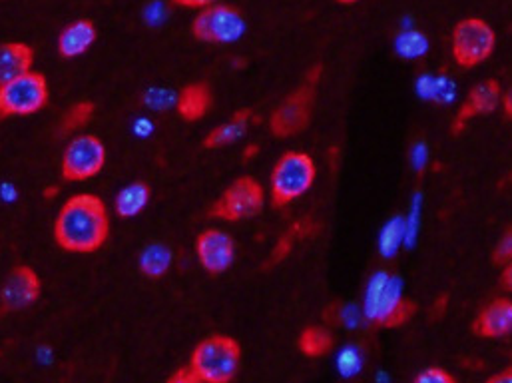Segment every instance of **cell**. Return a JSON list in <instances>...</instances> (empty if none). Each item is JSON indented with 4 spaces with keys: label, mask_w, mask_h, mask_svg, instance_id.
Masks as SVG:
<instances>
[{
    "label": "cell",
    "mask_w": 512,
    "mask_h": 383,
    "mask_svg": "<svg viewBox=\"0 0 512 383\" xmlns=\"http://www.w3.org/2000/svg\"><path fill=\"white\" fill-rule=\"evenodd\" d=\"M150 200H152V188L146 182L138 180L118 192L114 208L120 218H136L146 210Z\"/></svg>",
    "instance_id": "ffe728a7"
},
{
    "label": "cell",
    "mask_w": 512,
    "mask_h": 383,
    "mask_svg": "<svg viewBox=\"0 0 512 383\" xmlns=\"http://www.w3.org/2000/svg\"><path fill=\"white\" fill-rule=\"evenodd\" d=\"M473 334L485 340H499L512 334V300L497 298L487 304L473 322Z\"/></svg>",
    "instance_id": "4fadbf2b"
},
{
    "label": "cell",
    "mask_w": 512,
    "mask_h": 383,
    "mask_svg": "<svg viewBox=\"0 0 512 383\" xmlns=\"http://www.w3.org/2000/svg\"><path fill=\"white\" fill-rule=\"evenodd\" d=\"M108 160L106 144L94 134H82L68 142L60 160L64 182H86L98 176Z\"/></svg>",
    "instance_id": "ba28073f"
},
{
    "label": "cell",
    "mask_w": 512,
    "mask_h": 383,
    "mask_svg": "<svg viewBox=\"0 0 512 383\" xmlns=\"http://www.w3.org/2000/svg\"><path fill=\"white\" fill-rule=\"evenodd\" d=\"M242 366V346L226 334H214L202 340L190 358V368L200 383L232 382Z\"/></svg>",
    "instance_id": "7a4b0ae2"
},
{
    "label": "cell",
    "mask_w": 512,
    "mask_h": 383,
    "mask_svg": "<svg viewBox=\"0 0 512 383\" xmlns=\"http://www.w3.org/2000/svg\"><path fill=\"white\" fill-rule=\"evenodd\" d=\"M216 2H220V0H172V4L182 6V8H206Z\"/></svg>",
    "instance_id": "1f68e13d"
},
{
    "label": "cell",
    "mask_w": 512,
    "mask_h": 383,
    "mask_svg": "<svg viewBox=\"0 0 512 383\" xmlns=\"http://www.w3.org/2000/svg\"><path fill=\"white\" fill-rule=\"evenodd\" d=\"M337 2H341V4H355V2H359V0H337Z\"/></svg>",
    "instance_id": "8d00e7d4"
},
{
    "label": "cell",
    "mask_w": 512,
    "mask_h": 383,
    "mask_svg": "<svg viewBox=\"0 0 512 383\" xmlns=\"http://www.w3.org/2000/svg\"><path fill=\"white\" fill-rule=\"evenodd\" d=\"M397 50L401 56H407V58L421 56L427 50V38L417 30L403 32L397 40Z\"/></svg>",
    "instance_id": "484cf974"
},
{
    "label": "cell",
    "mask_w": 512,
    "mask_h": 383,
    "mask_svg": "<svg viewBox=\"0 0 512 383\" xmlns=\"http://www.w3.org/2000/svg\"><path fill=\"white\" fill-rule=\"evenodd\" d=\"M401 296V280L395 276H389L387 272H379L371 278L365 298V316L369 320H377L381 314H385L395 302H399Z\"/></svg>",
    "instance_id": "5bb4252c"
},
{
    "label": "cell",
    "mask_w": 512,
    "mask_h": 383,
    "mask_svg": "<svg viewBox=\"0 0 512 383\" xmlns=\"http://www.w3.org/2000/svg\"><path fill=\"white\" fill-rule=\"evenodd\" d=\"M405 232H407V220L405 218H395L387 224L383 236H381V252L385 256L395 254V250L405 242Z\"/></svg>",
    "instance_id": "d4e9b609"
},
{
    "label": "cell",
    "mask_w": 512,
    "mask_h": 383,
    "mask_svg": "<svg viewBox=\"0 0 512 383\" xmlns=\"http://www.w3.org/2000/svg\"><path fill=\"white\" fill-rule=\"evenodd\" d=\"M254 118V112L250 108H242L238 112H234V116L230 120H226L224 124L216 126L202 142V146L206 150H220L226 148L234 142H238L250 128V122Z\"/></svg>",
    "instance_id": "ac0fdd59"
},
{
    "label": "cell",
    "mask_w": 512,
    "mask_h": 383,
    "mask_svg": "<svg viewBox=\"0 0 512 383\" xmlns=\"http://www.w3.org/2000/svg\"><path fill=\"white\" fill-rule=\"evenodd\" d=\"M297 346H299V352L305 358H323L325 354H329L333 350L335 340H333L329 330L319 328V326H311V328H305L299 334Z\"/></svg>",
    "instance_id": "7402d4cb"
},
{
    "label": "cell",
    "mask_w": 512,
    "mask_h": 383,
    "mask_svg": "<svg viewBox=\"0 0 512 383\" xmlns=\"http://www.w3.org/2000/svg\"><path fill=\"white\" fill-rule=\"evenodd\" d=\"M449 302V296H441V298H437L435 302H433V306H431V320H441L443 316H445V312H447V304Z\"/></svg>",
    "instance_id": "4dcf8cb0"
},
{
    "label": "cell",
    "mask_w": 512,
    "mask_h": 383,
    "mask_svg": "<svg viewBox=\"0 0 512 383\" xmlns=\"http://www.w3.org/2000/svg\"><path fill=\"white\" fill-rule=\"evenodd\" d=\"M257 150H259V148H257L256 144H254V146H250V148L244 152V158H246V160H250V156H254Z\"/></svg>",
    "instance_id": "d590c367"
},
{
    "label": "cell",
    "mask_w": 512,
    "mask_h": 383,
    "mask_svg": "<svg viewBox=\"0 0 512 383\" xmlns=\"http://www.w3.org/2000/svg\"><path fill=\"white\" fill-rule=\"evenodd\" d=\"M503 108H505V114H507V118L512 120V86L503 94Z\"/></svg>",
    "instance_id": "e575fe53"
},
{
    "label": "cell",
    "mask_w": 512,
    "mask_h": 383,
    "mask_svg": "<svg viewBox=\"0 0 512 383\" xmlns=\"http://www.w3.org/2000/svg\"><path fill=\"white\" fill-rule=\"evenodd\" d=\"M415 382H423V383H455L457 382V378L453 376V374H449L447 370H443V368H435V366H431V368H427V370H423L417 378H415Z\"/></svg>",
    "instance_id": "83f0119b"
},
{
    "label": "cell",
    "mask_w": 512,
    "mask_h": 383,
    "mask_svg": "<svg viewBox=\"0 0 512 383\" xmlns=\"http://www.w3.org/2000/svg\"><path fill=\"white\" fill-rule=\"evenodd\" d=\"M172 260H174V256H172L170 248H166L164 244H152L140 254L138 266L146 278L156 280V278H162L168 274Z\"/></svg>",
    "instance_id": "44dd1931"
},
{
    "label": "cell",
    "mask_w": 512,
    "mask_h": 383,
    "mask_svg": "<svg viewBox=\"0 0 512 383\" xmlns=\"http://www.w3.org/2000/svg\"><path fill=\"white\" fill-rule=\"evenodd\" d=\"M96 114V104L92 100H80L76 104H72L66 114L62 116L56 134L58 136H68L74 134L78 130H82L86 124H90V120Z\"/></svg>",
    "instance_id": "603a6c76"
},
{
    "label": "cell",
    "mask_w": 512,
    "mask_h": 383,
    "mask_svg": "<svg viewBox=\"0 0 512 383\" xmlns=\"http://www.w3.org/2000/svg\"><path fill=\"white\" fill-rule=\"evenodd\" d=\"M497 46V34L489 22L477 16L461 20L453 30V58L461 68H475L491 54Z\"/></svg>",
    "instance_id": "9c48e42d"
},
{
    "label": "cell",
    "mask_w": 512,
    "mask_h": 383,
    "mask_svg": "<svg viewBox=\"0 0 512 383\" xmlns=\"http://www.w3.org/2000/svg\"><path fill=\"white\" fill-rule=\"evenodd\" d=\"M317 230H319V224L313 222V220H309V218H303V220L293 222V224L279 236V240L275 242V246H273V250H271L267 262L263 264V270H271V268H275L277 264H281V262L291 254V250L295 248V244H297L299 240L313 236Z\"/></svg>",
    "instance_id": "d6986e66"
},
{
    "label": "cell",
    "mask_w": 512,
    "mask_h": 383,
    "mask_svg": "<svg viewBox=\"0 0 512 383\" xmlns=\"http://www.w3.org/2000/svg\"><path fill=\"white\" fill-rule=\"evenodd\" d=\"M323 66L315 64L303 84L295 88L269 116V132L275 138H291L303 132L313 114V104H315V94H317V84L321 78Z\"/></svg>",
    "instance_id": "3957f363"
},
{
    "label": "cell",
    "mask_w": 512,
    "mask_h": 383,
    "mask_svg": "<svg viewBox=\"0 0 512 383\" xmlns=\"http://www.w3.org/2000/svg\"><path fill=\"white\" fill-rule=\"evenodd\" d=\"M339 370H341L345 376H349V374H353V372L359 370V360H357V356L353 354V350H347V352L339 358Z\"/></svg>",
    "instance_id": "f546056e"
},
{
    "label": "cell",
    "mask_w": 512,
    "mask_h": 383,
    "mask_svg": "<svg viewBox=\"0 0 512 383\" xmlns=\"http://www.w3.org/2000/svg\"><path fill=\"white\" fill-rule=\"evenodd\" d=\"M214 102V94L208 82H192L184 86L176 100V110L182 120L186 122H198L202 120Z\"/></svg>",
    "instance_id": "2e32d148"
},
{
    "label": "cell",
    "mask_w": 512,
    "mask_h": 383,
    "mask_svg": "<svg viewBox=\"0 0 512 383\" xmlns=\"http://www.w3.org/2000/svg\"><path fill=\"white\" fill-rule=\"evenodd\" d=\"M98 38V28L90 18H78L62 28L56 48L62 58L82 56L92 48Z\"/></svg>",
    "instance_id": "9a60e30c"
},
{
    "label": "cell",
    "mask_w": 512,
    "mask_h": 383,
    "mask_svg": "<svg viewBox=\"0 0 512 383\" xmlns=\"http://www.w3.org/2000/svg\"><path fill=\"white\" fill-rule=\"evenodd\" d=\"M317 166L305 152H285L273 166L269 178V194L273 208H285L301 198L313 186Z\"/></svg>",
    "instance_id": "277c9868"
},
{
    "label": "cell",
    "mask_w": 512,
    "mask_h": 383,
    "mask_svg": "<svg viewBox=\"0 0 512 383\" xmlns=\"http://www.w3.org/2000/svg\"><path fill=\"white\" fill-rule=\"evenodd\" d=\"M34 48L26 42H2L0 44V86L26 74L34 64Z\"/></svg>",
    "instance_id": "e0dca14e"
},
{
    "label": "cell",
    "mask_w": 512,
    "mask_h": 383,
    "mask_svg": "<svg viewBox=\"0 0 512 383\" xmlns=\"http://www.w3.org/2000/svg\"><path fill=\"white\" fill-rule=\"evenodd\" d=\"M501 286H503L507 292H512V260L509 264H505V270H503V274H501Z\"/></svg>",
    "instance_id": "d6a6232c"
},
{
    "label": "cell",
    "mask_w": 512,
    "mask_h": 383,
    "mask_svg": "<svg viewBox=\"0 0 512 383\" xmlns=\"http://www.w3.org/2000/svg\"><path fill=\"white\" fill-rule=\"evenodd\" d=\"M50 86L44 74L26 72L0 86V120L38 114L48 106Z\"/></svg>",
    "instance_id": "5b68a950"
},
{
    "label": "cell",
    "mask_w": 512,
    "mask_h": 383,
    "mask_svg": "<svg viewBox=\"0 0 512 383\" xmlns=\"http://www.w3.org/2000/svg\"><path fill=\"white\" fill-rule=\"evenodd\" d=\"M415 314H417V304L413 300L401 298L385 314H381L375 320V324L379 328H399V326H405Z\"/></svg>",
    "instance_id": "cb8c5ba5"
},
{
    "label": "cell",
    "mask_w": 512,
    "mask_h": 383,
    "mask_svg": "<svg viewBox=\"0 0 512 383\" xmlns=\"http://www.w3.org/2000/svg\"><path fill=\"white\" fill-rule=\"evenodd\" d=\"M42 296V280L38 272L26 264L14 266L0 286L2 314L22 312L34 306Z\"/></svg>",
    "instance_id": "30bf717a"
},
{
    "label": "cell",
    "mask_w": 512,
    "mask_h": 383,
    "mask_svg": "<svg viewBox=\"0 0 512 383\" xmlns=\"http://www.w3.org/2000/svg\"><path fill=\"white\" fill-rule=\"evenodd\" d=\"M54 242L70 254H94L110 238V214L102 198L94 194L70 196L56 220Z\"/></svg>",
    "instance_id": "6da1fadb"
},
{
    "label": "cell",
    "mask_w": 512,
    "mask_h": 383,
    "mask_svg": "<svg viewBox=\"0 0 512 383\" xmlns=\"http://www.w3.org/2000/svg\"><path fill=\"white\" fill-rule=\"evenodd\" d=\"M246 18L240 8L232 4H210L200 8L198 16L192 20V34L200 42L208 44H230L244 36Z\"/></svg>",
    "instance_id": "52a82bcc"
},
{
    "label": "cell",
    "mask_w": 512,
    "mask_h": 383,
    "mask_svg": "<svg viewBox=\"0 0 512 383\" xmlns=\"http://www.w3.org/2000/svg\"><path fill=\"white\" fill-rule=\"evenodd\" d=\"M196 256L210 276H222L236 262V242L224 230L208 228L196 240Z\"/></svg>",
    "instance_id": "8fae6325"
},
{
    "label": "cell",
    "mask_w": 512,
    "mask_h": 383,
    "mask_svg": "<svg viewBox=\"0 0 512 383\" xmlns=\"http://www.w3.org/2000/svg\"><path fill=\"white\" fill-rule=\"evenodd\" d=\"M501 98H503V92H501V84L497 80L491 78V80L477 84L453 120V126H451L453 134H461L463 128L473 118L493 114L497 110V106L501 104Z\"/></svg>",
    "instance_id": "7c38bea8"
},
{
    "label": "cell",
    "mask_w": 512,
    "mask_h": 383,
    "mask_svg": "<svg viewBox=\"0 0 512 383\" xmlns=\"http://www.w3.org/2000/svg\"><path fill=\"white\" fill-rule=\"evenodd\" d=\"M168 382L170 383H200L198 380V376H196V372L190 368V364L188 366H182V368H178L170 378H168Z\"/></svg>",
    "instance_id": "f1b7e54d"
},
{
    "label": "cell",
    "mask_w": 512,
    "mask_h": 383,
    "mask_svg": "<svg viewBox=\"0 0 512 383\" xmlns=\"http://www.w3.org/2000/svg\"><path fill=\"white\" fill-rule=\"evenodd\" d=\"M512 260V224L503 232L495 252H493V264L495 266H505Z\"/></svg>",
    "instance_id": "4316f807"
},
{
    "label": "cell",
    "mask_w": 512,
    "mask_h": 383,
    "mask_svg": "<svg viewBox=\"0 0 512 383\" xmlns=\"http://www.w3.org/2000/svg\"><path fill=\"white\" fill-rule=\"evenodd\" d=\"M491 383H512V368H507L505 372H499L489 378Z\"/></svg>",
    "instance_id": "836d02e7"
},
{
    "label": "cell",
    "mask_w": 512,
    "mask_h": 383,
    "mask_svg": "<svg viewBox=\"0 0 512 383\" xmlns=\"http://www.w3.org/2000/svg\"><path fill=\"white\" fill-rule=\"evenodd\" d=\"M265 204V190L252 176L236 178L222 196L210 206L208 216L224 222H242L261 214Z\"/></svg>",
    "instance_id": "8992f818"
}]
</instances>
